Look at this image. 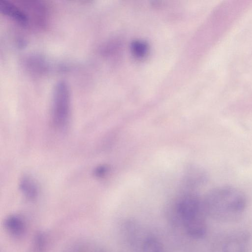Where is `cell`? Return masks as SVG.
Returning a JSON list of instances; mask_svg holds the SVG:
<instances>
[{
  "mask_svg": "<svg viewBox=\"0 0 252 252\" xmlns=\"http://www.w3.org/2000/svg\"><path fill=\"white\" fill-rule=\"evenodd\" d=\"M167 209L172 221L182 227L189 236L200 239L205 235L207 217L202 198L198 194L185 190L171 200Z\"/></svg>",
  "mask_w": 252,
  "mask_h": 252,
  "instance_id": "1",
  "label": "cell"
},
{
  "mask_svg": "<svg viewBox=\"0 0 252 252\" xmlns=\"http://www.w3.org/2000/svg\"><path fill=\"white\" fill-rule=\"evenodd\" d=\"M207 217L223 222L239 220L246 207L244 196L230 189L212 190L202 198Z\"/></svg>",
  "mask_w": 252,
  "mask_h": 252,
  "instance_id": "2",
  "label": "cell"
},
{
  "mask_svg": "<svg viewBox=\"0 0 252 252\" xmlns=\"http://www.w3.org/2000/svg\"><path fill=\"white\" fill-rule=\"evenodd\" d=\"M122 228L124 239L131 252H165L160 241L136 221H126Z\"/></svg>",
  "mask_w": 252,
  "mask_h": 252,
  "instance_id": "3",
  "label": "cell"
},
{
  "mask_svg": "<svg viewBox=\"0 0 252 252\" xmlns=\"http://www.w3.org/2000/svg\"><path fill=\"white\" fill-rule=\"evenodd\" d=\"M70 110V94L68 86L64 81L56 83L53 92L52 113L54 124L63 128L69 120Z\"/></svg>",
  "mask_w": 252,
  "mask_h": 252,
  "instance_id": "4",
  "label": "cell"
},
{
  "mask_svg": "<svg viewBox=\"0 0 252 252\" xmlns=\"http://www.w3.org/2000/svg\"><path fill=\"white\" fill-rule=\"evenodd\" d=\"M252 240L250 235L244 231H236L223 240L221 252H251Z\"/></svg>",
  "mask_w": 252,
  "mask_h": 252,
  "instance_id": "5",
  "label": "cell"
},
{
  "mask_svg": "<svg viewBox=\"0 0 252 252\" xmlns=\"http://www.w3.org/2000/svg\"><path fill=\"white\" fill-rule=\"evenodd\" d=\"M4 227L8 234L15 238L22 237L26 232V222L23 218L17 214H10L3 221Z\"/></svg>",
  "mask_w": 252,
  "mask_h": 252,
  "instance_id": "6",
  "label": "cell"
},
{
  "mask_svg": "<svg viewBox=\"0 0 252 252\" xmlns=\"http://www.w3.org/2000/svg\"><path fill=\"white\" fill-rule=\"evenodd\" d=\"M62 252H108V251L93 241L84 239L71 243Z\"/></svg>",
  "mask_w": 252,
  "mask_h": 252,
  "instance_id": "7",
  "label": "cell"
},
{
  "mask_svg": "<svg viewBox=\"0 0 252 252\" xmlns=\"http://www.w3.org/2000/svg\"><path fill=\"white\" fill-rule=\"evenodd\" d=\"M0 11L21 24L26 25L28 22V18L25 12L9 1L0 0Z\"/></svg>",
  "mask_w": 252,
  "mask_h": 252,
  "instance_id": "8",
  "label": "cell"
},
{
  "mask_svg": "<svg viewBox=\"0 0 252 252\" xmlns=\"http://www.w3.org/2000/svg\"><path fill=\"white\" fill-rule=\"evenodd\" d=\"M20 189L24 195L29 199H34L38 194L36 184L28 177H25L21 180Z\"/></svg>",
  "mask_w": 252,
  "mask_h": 252,
  "instance_id": "9",
  "label": "cell"
},
{
  "mask_svg": "<svg viewBox=\"0 0 252 252\" xmlns=\"http://www.w3.org/2000/svg\"><path fill=\"white\" fill-rule=\"evenodd\" d=\"M202 175L199 173L197 169L190 167L186 171L184 177V183L187 190H190V189L199 184L202 177Z\"/></svg>",
  "mask_w": 252,
  "mask_h": 252,
  "instance_id": "10",
  "label": "cell"
},
{
  "mask_svg": "<svg viewBox=\"0 0 252 252\" xmlns=\"http://www.w3.org/2000/svg\"><path fill=\"white\" fill-rule=\"evenodd\" d=\"M132 49L133 52L137 56L142 57L146 54L147 47L144 43L137 41L133 43Z\"/></svg>",
  "mask_w": 252,
  "mask_h": 252,
  "instance_id": "11",
  "label": "cell"
},
{
  "mask_svg": "<svg viewBox=\"0 0 252 252\" xmlns=\"http://www.w3.org/2000/svg\"><path fill=\"white\" fill-rule=\"evenodd\" d=\"M106 169L105 167L101 166L98 167L95 170V174L97 176H102L105 174Z\"/></svg>",
  "mask_w": 252,
  "mask_h": 252,
  "instance_id": "12",
  "label": "cell"
}]
</instances>
